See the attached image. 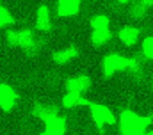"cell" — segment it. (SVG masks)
Wrapping results in <instances>:
<instances>
[{"mask_svg": "<svg viewBox=\"0 0 153 135\" xmlns=\"http://www.w3.org/2000/svg\"><path fill=\"white\" fill-rule=\"evenodd\" d=\"M153 116H139L134 110L125 108L119 114V134L121 135H143L152 125Z\"/></svg>", "mask_w": 153, "mask_h": 135, "instance_id": "1", "label": "cell"}, {"mask_svg": "<svg viewBox=\"0 0 153 135\" xmlns=\"http://www.w3.org/2000/svg\"><path fill=\"white\" fill-rule=\"evenodd\" d=\"M7 43L11 46H20L23 48L27 53H38L39 52V43L34 37V34L27 29H20V30H11L7 32Z\"/></svg>", "mask_w": 153, "mask_h": 135, "instance_id": "2", "label": "cell"}, {"mask_svg": "<svg viewBox=\"0 0 153 135\" xmlns=\"http://www.w3.org/2000/svg\"><path fill=\"white\" fill-rule=\"evenodd\" d=\"M89 110H91V116H93V121L96 123L98 128H103V126H111L116 123V117L112 114V110L103 105V103H93L89 105Z\"/></svg>", "mask_w": 153, "mask_h": 135, "instance_id": "3", "label": "cell"}, {"mask_svg": "<svg viewBox=\"0 0 153 135\" xmlns=\"http://www.w3.org/2000/svg\"><path fill=\"white\" fill-rule=\"evenodd\" d=\"M126 68H128V57L117 53H109L102 61V71L105 76H112L117 71H126Z\"/></svg>", "mask_w": 153, "mask_h": 135, "instance_id": "4", "label": "cell"}, {"mask_svg": "<svg viewBox=\"0 0 153 135\" xmlns=\"http://www.w3.org/2000/svg\"><path fill=\"white\" fill-rule=\"evenodd\" d=\"M66 134V117L57 114L45 121V132L43 135H64Z\"/></svg>", "mask_w": 153, "mask_h": 135, "instance_id": "5", "label": "cell"}, {"mask_svg": "<svg viewBox=\"0 0 153 135\" xmlns=\"http://www.w3.org/2000/svg\"><path fill=\"white\" fill-rule=\"evenodd\" d=\"M76 57H78V48H76L75 45H70V46H66V48L55 50V52L52 53L53 62L59 64V66H66V64H70L71 61H75Z\"/></svg>", "mask_w": 153, "mask_h": 135, "instance_id": "6", "label": "cell"}, {"mask_svg": "<svg viewBox=\"0 0 153 135\" xmlns=\"http://www.w3.org/2000/svg\"><path fill=\"white\" fill-rule=\"evenodd\" d=\"M16 101V91L9 84H0V107L5 112H11Z\"/></svg>", "mask_w": 153, "mask_h": 135, "instance_id": "7", "label": "cell"}, {"mask_svg": "<svg viewBox=\"0 0 153 135\" xmlns=\"http://www.w3.org/2000/svg\"><path fill=\"white\" fill-rule=\"evenodd\" d=\"M36 27L41 32H50L52 30V14L48 5H39L36 13Z\"/></svg>", "mask_w": 153, "mask_h": 135, "instance_id": "8", "label": "cell"}, {"mask_svg": "<svg viewBox=\"0 0 153 135\" xmlns=\"http://www.w3.org/2000/svg\"><path fill=\"white\" fill-rule=\"evenodd\" d=\"M89 85H91V78L85 76V75L71 76V78H68L66 84H64L66 91H71V93H84V91L89 89Z\"/></svg>", "mask_w": 153, "mask_h": 135, "instance_id": "9", "label": "cell"}, {"mask_svg": "<svg viewBox=\"0 0 153 135\" xmlns=\"http://www.w3.org/2000/svg\"><path fill=\"white\" fill-rule=\"evenodd\" d=\"M117 37L125 46H134L139 41V29L134 25H125L117 30Z\"/></svg>", "mask_w": 153, "mask_h": 135, "instance_id": "10", "label": "cell"}, {"mask_svg": "<svg viewBox=\"0 0 153 135\" xmlns=\"http://www.w3.org/2000/svg\"><path fill=\"white\" fill-rule=\"evenodd\" d=\"M57 114H59V108L55 105H52V103H36V105H32V116L41 119V121H46L48 117L57 116Z\"/></svg>", "mask_w": 153, "mask_h": 135, "instance_id": "11", "label": "cell"}, {"mask_svg": "<svg viewBox=\"0 0 153 135\" xmlns=\"http://www.w3.org/2000/svg\"><path fill=\"white\" fill-rule=\"evenodd\" d=\"M82 0H57V14L59 16H73L78 13Z\"/></svg>", "mask_w": 153, "mask_h": 135, "instance_id": "12", "label": "cell"}, {"mask_svg": "<svg viewBox=\"0 0 153 135\" xmlns=\"http://www.w3.org/2000/svg\"><path fill=\"white\" fill-rule=\"evenodd\" d=\"M82 105H91V101L82 98V93H71L68 91L64 96H62V107L64 108H75V107H82Z\"/></svg>", "mask_w": 153, "mask_h": 135, "instance_id": "13", "label": "cell"}, {"mask_svg": "<svg viewBox=\"0 0 153 135\" xmlns=\"http://www.w3.org/2000/svg\"><path fill=\"white\" fill-rule=\"evenodd\" d=\"M153 7V0H134L130 2V16L132 18H143Z\"/></svg>", "mask_w": 153, "mask_h": 135, "instance_id": "14", "label": "cell"}, {"mask_svg": "<svg viewBox=\"0 0 153 135\" xmlns=\"http://www.w3.org/2000/svg\"><path fill=\"white\" fill-rule=\"evenodd\" d=\"M111 29L107 27V29H94L93 34H91V41L94 43V45H105V43H109V39H111Z\"/></svg>", "mask_w": 153, "mask_h": 135, "instance_id": "15", "label": "cell"}, {"mask_svg": "<svg viewBox=\"0 0 153 135\" xmlns=\"http://www.w3.org/2000/svg\"><path fill=\"white\" fill-rule=\"evenodd\" d=\"M143 69H144L143 57H130V59H128V68H126L128 73H132V75H141Z\"/></svg>", "mask_w": 153, "mask_h": 135, "instance_id": "16", "label": "cell"}, {"mask_svg": "<svg viewBox=\"0 0 153 135\" xmlns=\"http://www.w3.org/2000/svg\"><path fill=\"white\" fill-rule=\"evenodd\" d=\"M141 53H143V57L153 61V36H146L143 39V43H141Z\"/></svg>", "mask_w": 153, "mask_h": 135, "instance_id": "17", "label": "cell"}, {"mask_svg": "<svg viewBox=\"0 0 153 135\" xmlns=\"http://www.w3.org/2000/svg\"><path fill=\"white\" fill-rule=\"evenodd\" d=\"M89 23H91V27H93V30H94V29H107L111 22H109L107 16H103V14H96V16H93V20H91Z\"/></svg>", "mask_w": 153, "mask_h": 135, "instance_id": "18", "label": "cell"}, {"mask_svg": "<svg viewBox=\"0 0 153 135\" xmlns=\"http://www.w3.org/2000/svg\"><path fill=\"white\" fill-rule=\"evenodd\" d=\"M11 22H13L11 13H9L5 7H0V27H5V25H9Z\"/></svg>", "mask_w": 153, "mask_h": 135, "instance_id": "19", "label": "cell"}, {"mask_svg": "<svg viewBox=\"0 0 153 135\" xmlns=\"http://www.w3.org/2000/svg\"><path fill=\"white\" fill-rule=\"evenodd\" d=\"M130 2H134V0H117V4H130Z\"/></svg>", "mask_w": 153, "mask_h": 135, "instance_id": "20", "label": "cell"}, {"mask_svg": "<svg viewBox=\"0 0 153 135\" xmlns=\"http://www.w3.org/2000/svg\"><path fill=\"white\" fill-rule=\"evenodd\" d=\"M143 135H153V130H152V132H144Z\"/></svg>", "mask_w": 153, "mask_h": 135, "instance_id": "21", "label": "cell"}, {"mask_svg": "<svg viewBox=\"0 0 153 135\" xmlns=\"http://www.w3.org/2000/svg\"><path fill=\"white\" fill-rule=\"evenodd\" d=\"M152 85H153V78H152Z\"/></svg>", "mask_w": 153, "mask_h": 135, "instance_id": "22", "label": "cell"}]
</instances>
